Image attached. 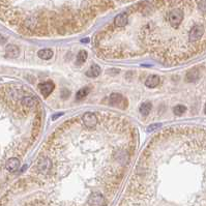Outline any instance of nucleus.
<instances>
[{"instance_id":"2","label":"nucleus","mask_w":206,"mask_h":206,"mask_svg":"<svg viewBox=\"0 0 206 206\" xmlns=\"http://www.w3.org/2000/svg\"><path fill=\"white\" fill-rule=\"evenodd\" d=\"M36 168L41 174H47L52 168V163L47 156H41L36 163Z\"/></svg>"},{"instance_id":"18","label":"nucleus","mask_w":206,"mask_h":206,"mask_svg":"<svg viewBox=\"0 0 206 206\" xmlns=\"http://www.w3.org/2000/svg\"><path fill=\"white\" fill-rule=\"evenodd\" d=\"M87 60V52L85 50H82L79 52L77 56V62L78 63H84Z\"/></svg>"},{"instance_id":"4","label":"nucleus","mask_w":206,"mask_h":206,"mask_svg":"<svg viewBox=\"0 0 206 206\" xmlns=\"http://www.w3.org/2000/svg\"><path fill=\"white\" fill-rule=\"evenodd\" d=\"M82 121H83L84 125L87 129H93L97 125V117L94 113L92 112H86L82 117Z\"/></svg>"},{"instance_id":"14","label":"nucleus","mask_w":206,"mask_h":206,"mask_svg":"<svg viewBox=\"0 0 206 206\" xmlns=\"http://www.w3.org/2000/svg\"><path fill=\"white\" fill-rule=\"evenodd\" d=\"M38 55L39 58L44 59V60H48V59H50V58L53 57L54 53H53V51L50 50V49H43V50L38 51Z\"/></svg>"},{"instance_id":"20","label":"nucleus","mask_w":206,"mask_h":206,"mask_svg":"<svg viewBox=\"0 0 206 206\" xmlns=\"http://www.w3.org/2000/svg\"><path fill=\"white\" fill-rule=\"evenodd\" d=\"M160 126H162V125H160V123H156V125H149L148 128H147V132H152V131H154V129H160Z\"/></svg>"},{"instance_id":"10","label":"nucleus","mask_w":206,"mask_h":206,"mask_svg":"<svg viewBox=\"0 0 206 206\" xmlns=\"http://www.w3.org/2000/svg\"><path fill=\"white\" fill-rule=\"evenodd\" d=\"M21 104L24 107H27V108H32L38 105V100L33 97H24L22 98Z\"/></svg>"},{"instance_id":"12","label":"nucleus","mask_w":206,"mask_h":206,"mask_svg":"<svg viewBox=\"0 0 206 206\" xmlns=\"http://www.w3.org/2000/svg\"><path fill=\"white\" fill-rule=\"evenodd\" d=\"M101 74V67L97 64H92L90 69L86 72V76L90 78H95Z\"/></svg>"},{"instance_id":"1","label":"nucleus","mask_w":206,"mask_h":206,"mask_svg":"<svg viewBox=\"0 0 206 206\" xmlns=\"http://www.w3.org/2000/svg\"><path fill=\"white\" fill-rule=\"evenodd\" d=\"M184 20V13L181 8H173L167 15V21L172 28H178Z\"/></svg>"},{"instance_id":"8","label":"nucleus","mask_w":206,"mask_h":206,"mask_svg":"<svg viewBox=\"0 0 206 206\" xmlns=\"http://www.w3.org/2000/svg\"><path fill=\"white\" fill-rule=\"evenodd\" d=\"M5 54L10 58H16L18 57L20 54V50L15 45H8V46L5 48Z\"/></svg>"},{"instance_id":"17","label":"nucleus","mask_w":206,"mask_h":206,"mask_svg":"<svg viewBox=\"0 0 206 206\" xmlns=\"http://www.w3.org/2000/svg\"><path fill=\"white\" fill-rule=\"evenodd\" d=\"M185 111H187V107L183 106V105H177L176 107H174V109H173L174 114L177 115V116L182 115L183 113H185Z\"/></svg>"},{"instance_id":"16","label":"nucleus","mask_w":206,"mask_h":206,"mask_svg":"<svg viewBox=\"0 0 206 206\" xmlns=\"http://www.w3.org/2000/svg\"><path fill=\"white\" fill-rule=\"evenodd\" d=\"M151 108H152V106L150 103H144L140 107V113L142 115H144V116H145V115H148L151 111Z\"/></svg>"},{"instance_id":"24","label":"nucleus","mask_w":206,"mask_h":206,"mask_svg":"<svg viewBox=\"0 0 206 206\" xmlns=\"http://www.w3.org/2000/svg\"><path fill=\"white\" fill-rule=\"evenodd\" d=\"M205 113H206V105H205Z\"/></svg>"},{"instance_id":"6","label":"nucleus","mask_w":206,"mask_h":206,"mask_svg":"<svg viewBox=\"0 0 206 206\" xmlns=\"http://www.w3.org/2000/svg\"><path fill=\"white\" fill-rule=\"evenodd\" d=\"M129 23V16L125 13H121L119 15H117L114 19V25L116 27H125L126 24Z\"/></svg>"},{"instance_id":"9","label":"nucleus","mask_w":206,"mask_h":206,"mask_svg":"<svg viewBox=\"0 0 206 206\" xmlns=\"http://www.w3.org/2000/svg\"><path fill=\"white\" fill-rule=\"evenodd\" d=\"M160 84V78L157 77L156 75H151L146 79L145 81V85L148 87V88H154Z\"/></svg>"},{"instance_id":"21","label":"nucleus","mask_w":206,"mask_h":206,"mask_svg":"<svg viewBox=\"0 0 206 206\" xmlns=\"http://www.w3.org/2000/svg\"><path fill=\"white\" fill-rule=\"evenodd\" d=\"M5 42H6V38H5L4 36L0 35V44L3 45V44H5Z\"/></svg>"},{"instance_id":"7","label":"nucleus","mask_w":206,"mask_h":206,"mask_svg":"<svg viewBox=\"0 0 206 206\" xmlns=\"http://www.w3.org/2000/svg\"><path fill=\"white\" fill-rule=\"evenodd\" d=\"M20 167V160L17 157H10V160H7V162L5 163V169L8 172H15Z\"/></svg>"},{"instance_id":"5","label":"nucleus","mask_w":206,"mask_h":206,"mask_svg":"<svg viewBox=\"0 0 206 206\" xmlns=\"http://www.w3.org/2000/svg\"><path fill=\"white\" fill-rule=\"evenodd\" d=\"M54 87L55 86L52 82H44V83H41L38 85V88L41 90L42 94H43L45 97H49L51 94V92L53 91V89H54Z\"/></svg>"},{"instance_id":"3","label":"nucleus","mask_w":206,"mask_h":206,"mask_svg":"<svg viewBox=\"0 0 206 206\" xmlns=\"http://www.w3.org/2000/svg\"><path fill=\"white\" fill-rule=\"evenodd\" d=\"M87 203H88L89 206H105V197L98 192H94L88 197Z\"/></svg>"},{"instance_id":"13","label":"nucleus","mask_w":206,"mask_h":206,"mask_svg":"<svg viewBox=\"0 0 206 206\" xmlns=\"http://www.w3.org/2000/svg\"><path fill=\"white\" fill-rule=\"evenodd\" d=\"M122 101H123V97L120 93H117V92L112 93L109 98V103L111 104V105H120V104L122 103Z\"/></svg>"},{"instance_id":"23","label":"nucleus","mask_w":206,"mask_h":206,"mask_svg":"<svg viewBox=\"0 0 206 206\" xmlns=\"http://www.w3.org/2000/svg\"><path fill=\"white\" fill-rule=\"evenodd\" d=\"M89 42V38H84V39H82V43H88Z\"/></svg>"},{"instance_id":"15","label":"nucleus","mask_w":206,"mask_h":206,"mask_svg":"<svg viewBox=\"0 0 206 206\" xmlns=\"http://www.w3.org/2000/svg\"><path fill=\"white\" fill-rule=\"evenodd\" d=\"M89 91H90V89L88 88V87H83V88H81L77 92V94H76V98H77V100H83V98H85L87 95H88Z\"/></svg>"},{"instance_id":"19","label":"nucleus","mask_w":206,"mask_h":206,"mask_svg":"<svg viewBox=\"0 0 206 206\" xmlns=\"http://www.w3.org/2000/svg\"><path fill=\"white\" fill-rule=\"evenodd\" d=\"M197 8L200 13L206 14V0H198L197 1Z\"/></svg>"},{"instance_id":"11","label":"nucleus","mask_w":206,"mask_h":206,"mask_svg":"<svg viewBox=\"0 0 206 206\" xmlns=\"http://www.w3.org/2000/svg\"><path fill=\"white\" fill-rule=\"evenodd\" d=\"M200 77V72L198 69H194L190 70V72L188 73L187 76H185V80L188 82H195L197 81Z\"/></svg>"},{"instance_id":"22","label":"nucleus","mask_w":206,"mask_h":206,"mask_svg":"<svg viewBox=\"0 0 206 206\" xmlns=\"http://www.w3.org/2000/svg\"><path fill=\"white\" fill-rule=\"evenodd\" d=\"M61 115H62V113H59V114H57V115H53V116H52V119H53V120L57 119V118H58L59 116H61Z\"/></svg>"}]
</instances>
